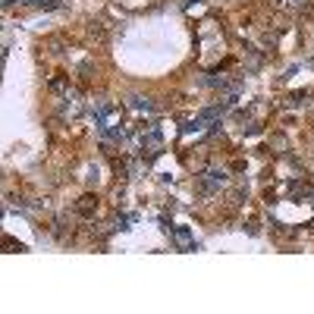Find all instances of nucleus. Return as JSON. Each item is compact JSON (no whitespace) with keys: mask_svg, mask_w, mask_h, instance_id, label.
Listing matches in <instances>:
<instances>
[{"mask_svg":"<svg viewBox=\"0 0 314 314\" xmlns=\"http://www.w3.org/2000/svg\"><path fill=\"white\" fill-rule=\"evenodd\" d=\"M132 107H135V110H151V101L148 98H132Z\"/></svg>","mask_w":314,"mask_h":314,"instance_id":"nucleus-3","label":"nucleus"},{"mask_svg":"<svg viewBox=\"0 0 314 314\" xmlns=\"http://www.w3.org/2000/svg\"><path fill=\"white\" fill-rule=\"evenodd\" d=\"M173 236H176V242L182 245V248H195V242H192V232H189V230L176 226V230H173Z\"/></svg>","mask_w":314,"mask_h":314,"instance_id":"nucleus-2","label":"nucleus"},{"mask_svg":"<svg viewBox=\"0 0 314 314\" xmlns=\"http://www.w3.org/2000/svg\"><path fill=\"white\" fill-rule=\"evenodd\" d=\"M217 185H223V173H217V170L204 173V179H201V189H204V192H211V189H217Z\"/></svg>","mask_w":314,"mask_h":314,"instance_id":"nucleus-1","label":"nucleus"}]
</instances>
